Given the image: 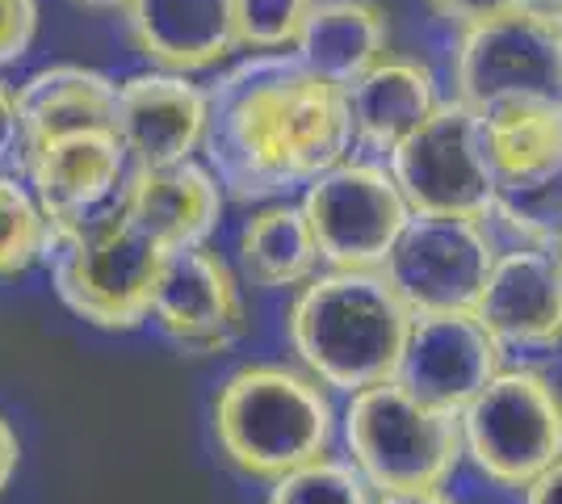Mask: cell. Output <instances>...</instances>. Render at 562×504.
<instances>
[{
  "label": "cell",
  "mask_w": 562,
  "mask_h": 504,
  "mask_svg": "<svg viewBox=\"0 0 562 504\" xmlns=\"http://www.w3.org/2000/svg\"><path fill=\"white\" fill-rule=\"evenodd\" d=\"M206 165L235 202H278L349 160L352 114L340 85H328L294 51L248 55L206 85Z\"/></svg>",
  "instance_id": "obj_1"
},
{
  "label": "cell",
  "mask_w": 562,
  "mask_h": 504,
  "mask_svg": "<svg viewBox=\"0 0 562 504\" xmlns=\"http://www.w3.org/2000/svg\"><path fill=\"white\" fill-rule=\"evenodd\" d=\"M412 324L416 307L386 269H324L299 287L285 315L299 366L345 395L398 379Z\"/></svg>",
  "instance_id": "obj_2"
},
{
  "label": "cell",
  "mask_w": 562,
  "mask_h": 504,
  "mask_svg": "<svg viewBox=\"0 0 562 504\" xmlns=\"http://www.w3.org/2000/svg\"><path fill=\"white\" fill-rule=\"evenodd\" d=\"M336 421L328 387L294 366H244L214 395V441L252 480L273 483L328 458Z\"/></svg>",
  "instance_id": "obj_3"
},
{
  "label": "cell",
  "mask_w": 562,
  "mask_h": 504,
  "mask_svg": "<svg viewBox=\"0 0 562 504\" xmlns=\"http://www.w3.org/2000/svg\"><path fill=\"white\" fill-rule=\"evenodd\" d=\"M43 261L71 315L105 333H126L151 320V294L168 248L151 240L114 198L93 215L50 223Z\"/></svg>",
  "instance_id": "obj_4"
},
{
  "label": "cell",
  "mask_w": 562,
  "mask_h": 504,
  "mask_svg": "<svg viewBox=\"0 0 562 504\" xmlns=\"http://www.w3.org/2000/svg\"><path fill=\"white\" fill-rule=\"evenodd\" d=\"M340 425L352 467L374 492L446 488L467 458L462 412L428 404L398 379L349 395Z\"/></svg>",
  "instance_id": "obj_5"
},
{
  "label": "cell",
  "mask_w": 562,
  "mask_h": 504,
  "mask_svg": "<svg viewBox=\"0 0 562 504\" xmlns=\"http://www.w3.org/2000/svg\"><path fill=\"white\" fill-rule=\"evenodd\" d=\"M453 97L479 114L499 105L562 110V18L516 4L499 18L458 30Z\"/></svg>",
  "instance_id": "obj_6"
},
{
  "label": "cell",
  "mask_w": 562,
  "mask_h": 504,
  "mask_svg": "<svg viewBox=\"0 0 562 504\" xmlns=\"http://www.w3.org/2000/svg\"><path fill=\"white\" fill-rule=\"evenodd\" d=\"M467 458L499 488H529L562 458V391L541 370H499L462 408Z\"/></svg>",
  "instance_id": "obj_7"
},
{
  "label": "cell",
  "mask_w": 562,
  "mask_h": 504,
  "mask_svg": "<svg viewBox=\"0 0 562 504\" xmlns=\"http://www.w3.org/2000/svg\"><path fill=\"white\" fill-rule=\"evenodd\" d=\"M386 165L416 215L495 219L487 122L462 97L441 101L432 119L386 156Z\"/></svg>",
  "instance_id": "obj_8"
},
{
  "label": "cell",
  "mask_w": 562,
  "mask_h": 504,
  "mask_svg": "<svg viewBox=\"0 0 562 504\" xmlns=\"http://www.w3.org/2000/svg\"><path fill=\"white\" fill-rule=\"evenodd\" d=\"M306 223L328 269H386L412 202L398 190L391 165L340 160L303 190Z\"/></svg>",
  "instance_id": "obj_9"
},
{
  "label": "cell",
  "mask_w": 562,
  "mask_h": 504,
  "mask_svg": "<svg viewBox=\"0 0 562 504\" xmlns=\"http://www.w3.org/2000/svg\"><path fill=\"white\" fill-rule=\"evenodd\" d=\"M499 257L487 219L412 215L386 261L391 282L416 312H470Z\"/></svg>",
  "instance_id": "obj_10"
},
{
  "label": "cell",
  "mask_w": 562,
  "mask_h": 504,
  "mask_svg": "<svg viewBox=\"0 0 562 504\" xmlns=\"http://www.w3.org/2000/svg\"><path fill=\"white\" fill-rule=\"evenodd\" d=\"M151 324L189 358L227 354L248 328L232 265L206 244L168 253L165 273L151 294Z\"/></svg>",
  "instance_id": "obj_11"
},
{
  "label": "cell",
  "mask_w": 562,
  "mask_h": 504,
  "mask_svg": "<svg viewBox=\"0 0 562 504\" xmlns=\"http://www.w3.org/2000/svg\"><path fill=\"white\" fill-rule=\"evenodd\" d=\"M504 370V345L474 312H416L398 383L437 408L462 412Z\"/></svg>",
  "instance_id": "obj_12"
},
{
  "label": "cell",
  "mask_w": 562,
  "mask_h": 504,
  "mask_svg": "<svg viewBox=\"0 0 562 504\" xmlns=\"http://www.w3.org/2000/svg\"><path fill=\"white\" fill-rule=\"evenodd\" d=\"M211 97L186 72H143L117 85L114 131L131 152V168L193 160L206 144Z\"/></svg>",
  "instance_id": "obj_13"
},
{
  "label": "cell",
  "mask_w": 562,
  "mask_h": 504,
  "mask_svg": "<svg viewBox=\"0 0 562 504\" xmlns=\"http://www.w3.org/2000/svg\"><path fill=\"white\" fill-rule=\"evenodd\" d=\"M474 312L504 349H550L562 340V261L550 244L499 253Z\"/></svg>",
  "instance_id": "obj_14"
},
{
  "label": "cell",
  "mask_w": 562,
  "mask_h": 504,
  "mask_svg": "<svg viewBox=\"0 0 562 504\" xmlns=\"http://www.w3.org/2000/svg\"><path fill=\"white\" fill-rule=\"evenodd\" d=\"M131 177V152L114 126L76 131L30 156L25 181L50 223L85 219L110 206Z\"/></svg>",
  "instance_id": "obj_15"
},
{
  "label": "cell",
  "mask_w": 562,
  "mask_h": 504,
  "mask_svg": "<svg viewBox=\"0 0 562 504\" xmlns=\"http://www.w3.org/2000/svg\"><path fill=\"white\" fill-rule=\"evenodd\" d=\"M126 34L165 72H206L239 47L235 0H126Z\"/></svg>",
  "instance_id": "obj_16"
},
{
  "label": "cell",
  "mask_w": 562,
  "mask_h": 504,
  "mask_svg": "<svg viewBox=\"0 0 562 504\" xmlns=\"http://www.w3.org/2000/svg\"><path fill=\"white\" fill-rule=\"evenodd\" d=\"M223 181L211 165L181 160L165 168H131L126 186L117 193V206L139 223L156 244L168 253L198 248L211 240V232L223 219Z\"/></svg>",
  "instance_id": "obj_17"
},
{
  "label": "cell",
  "mask_w": 562,
  "mask_h": 504,
  "mask_svg": "<svg viewBox=\"0 0 562 504\" xmlns=\"http://www.w3.org/2000/svg\"><path fill=\"white\" fill-rule=\"evenodd\" d=\"M18 110H22L25 172L30 156H38L55 139L93 131V126H114L117 80L97 68H80V64H50L18 89Z\"/></svg>",
  "instance_id": "obj_18"
},
{
  "label": "cell",
  "mask_w": 562,
  "mask_h": 504,
  "mask_svg": "<svg viewBox=\"0 0 562 504\" xmlns=\"http://www.w3.org/2000/svg\"><path fill=\"white\" fill-rule=\"evenodd\" d=\"M345 97H349L357 144L378 156H391L403 139H412L441 105L432 68L420 59H395V55L374 64L357 85L345 89Z\"/></svg>",
  "instance_id": "obj_19"
},
{
  "label": "cell",
  "mask_w": 562,
  "mask_h": 504,
  "mask_svg": "<svg viewBox=\"0 0 562 504\" xmlns=\"http://www.w3.org/2000/svg\"><path fill=\"white\" fill-rule=\"evenodd\" d=\"M294 55L319 80L349 89L391 55V13L378 0H315Z\"/></svg>",
  "instance_id": "obj_20"
},
{
  "label": "cell",
  "mask_w": 562,
  "mask_h": 504,
  "mask_svg": "<svg viewBox=\"0 0 562 504\" xmlns=\"http://www.w3.org/2000/svg\"><path fill=\"white\" fill-rule=\"evenodd\" d=\"M235 257H239L244 282L260 290L306 287L324 265L303 202H285V198L260 206L257 215L239 227Z\"/></svg>",
  "instance_id": "obj_21"
},
{
  "label": "cell",
  "mask_w": 562,
  "mask_h": 504,
  "mask_svg": "<svg viewBox=\"0 0 562 504\" xmlns=\"http://www.w3.org/2000/svg\"><path fill=\"white\" fill-rule=\"evenodd\" d=\"M47 232L50 219L43 215L34 190L0 172V282L22 278L30 265L43 261Z\"/></svg>",
  "instance_id": "obj_22"
},
{
  "label": "cell",
  "mask_w": 562,
  "mask_h": 504,
  "mask_svg": "<svg viewBox=\"0 0 562 504\" xmlns=\"http://www.w3.org/2000/svg\"><path fill=\"white\" fill-rule=\"evenodd\" d=\"M265 504H374V488L352 467V458H315L273 480Z\"/></svg>",
  "instance_id": "obj_23"
},
{
  "label": "cell",
  "mask_w": 562,
  "mask_h": 504,
  "mask_svg": "<svg viewBox=\"0 0 562 504\" xmlns=\"http://www.w3.org/2000/svg\"><path fill=\"white\" fill-rule=\"evenodd\" d=\"M315 0H235V30L239 47L260 51H294L303 22Z\"/></svg>",
  "instance_id": "obj_24"
},
{
  "label": "cell",
  "mask_w": 562,
  "mask_h": 504,
  "mask_svg": "<svg viewBox=\"0 0 562 504\" xmlns=\"http://www.w3.org/2000/svg\"><path fill=\"white\" fill-rule=\"evenodd\" d=\"M38 38V0H0V68L30 55Z\"/></svg>",
  "instance_id": "obj_25"
},
{
  "label": "cell",
  "mask_w": 562,
  "mask_h": 504,
  "mask_svg": "<svg viewBox=\"0 0 562 504\" xmlns=\"http://www.w3.org/2000/svg\"><path fill=\"white\" fill-rule=\"evenodd\" d=\"M424 4L432 9L437 22L453 25V30H470V25H479V22H487V18H499V13L516 9L520 0H424Z\"/></svg>",
  "instance_id": "obj_26"
},
{
  "label": "cell",
  "mask_w": 562,
  "mask_h": 504,
  "mask_svg": "<svg viewBox=\"0 0 562 504\" xmlns=\"http://www.w3.org/2000/svg\"><path fill=\"white\" fill-rule=\"evenodd\" d=\"M22 168V110H18V89L0 80V168Z\"/></svg>",
  "instance_id": "obj_27"
},
{
  "label": "cell",
  "mask_w": 562,
  "mask_h": 504,
  "mask_svg": "<svg viewBox=\"0 0 562 504\" xmlns=\"http://www.w3.org/2000/svg\"><path fill=\"white\" fill-rule=\"evenodd\" d=\"M18 462H22V441H18V429L9 425V416L0 412V496L9 492V483L18 475Z\"/></svg>",
  "instance_id": "obj_28"
},
{
  "label": "cell",
  "mask_w": 562,
  "mask_h": 504,
  "mask_svg": "<svg viewBox=\"0 0 562 504\" xmlns=\"http://www.w3.org/2000/svg\"><path fill=\"white\" fill-rule=\"evenodd\" d=\"M525 504H562V458L525 488Z\"/></svg>",
  "instance_id": "obj_29"
},
{
  "label": "cell",
  "mask_w": 562,
  "mask_h": 504,
  "mask_svg": "<svg viewBox=\"0 0 562 504\" xmlns=\"http://www.w3.org/2000/svg\"><path fill=\"white\" fill-rule=\"evenodd\" d=\"M374 504H453L446 488H412V492H378Z\"/></svg>",
  "instance_id": "obj_30"
},
{
  "label": "cell",
  "mask_w": 562,
  "mask_h": 504,
  "mask_svg": "<svg viewBox=\"0 0 562 504\" xmlns=\"http://www.w3.org/2000/svg\"><path fill=\"white\" fill-rule=\"evenodd\" d=\"M520 4H529V9H541V13H554V18H562V0H520Z\"/></svg>",
  "instance_id": "obj_31"
},
{
  "label": "cell",
  "mask_w": 562,
  "mask_h": 504,
  "mask_svg": "<svg viewBox=\"0 0 562 504\" xmlns=\"http://www.w3.org/2000/svg\"><path fill=\"white\" fill-rule=\"evenodd\" d=\"M80 4H97V9H122L126 0H80Z\"/></svg>",
  "instance_id": "obj_32"
},
{
  "label": "cell",
  "mask_w": 562,
  "mask_h": 504,
  "mask_svg": "<svg viewBox=\"0 0 562 504\" xmlns=\"http://www.w3.org/2000/svg\"><path fill=\"white\" fill-rule=\"evenodd\" d=\"M550 248H554V253H559V261H562V236H559V240H554V244H550Z\"/></svg>",
  "instance_id": "obj_33"
}]
</instances>
